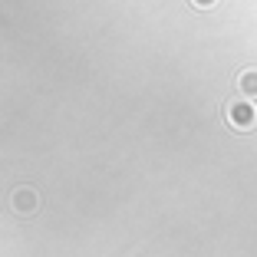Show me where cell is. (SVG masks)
Wrapping results in <instances>:
<instances>
[{"instance_id": "6da1fadb", "label": "cell", "mask_w": 257, "mask_h": 257, "mask_svg": "<svg viewBox=\"0 0 257 257\" xmlns=\"http://www.w3.org/2000/svg\"><path fill=\"white\" fill-rule=\"evenodd\" d=\"M227 122L234 128H254L257 112H254L250 102H231V106H227Z\"/></svg>"}, {"instance_id": "7a4b0ae2", "label": "cell", "mask_w": 257, "mask_h": 257, "mask_svg": "<svg viewBox=\"0 0 257 257\" xmlns=\"http://www.w3.org/2000/svg\"><path fill=\"white\" fill-rule=\"evenodd\" d=\"M10 204H14L17 214H33V211H37V204H40V198H37L33 188H17L14 195H10Z\"/></svg>"}, {"instance_id": "3957f363", "label": "cell", "mask_w": 257, "mask_h": 257, "mask_svg": "<svg viewBox=\"0 0 257 257\" xmlns=\"http://www.w3.org/2000/svg\"><path fill=\"white\" fill-rule=\"evenodd\" d=\"M237 86H241L244 96H257V69H244L241 79H237Z\"/></svg>"}, {"instance_id": "277c9868", "label": "cell", "mask_w": 257, "mask_h": 257, "mask_svg": "<svg viewBox=\"0 0 257 257\" xmlns=\"http://www.w3.org/2000/svg\"><path fill=\"white\" fill-rule=\"evenodd\" d=\"M191 4H195V7H214L218 0H191Z\"/></svg>"}]
</instances>
